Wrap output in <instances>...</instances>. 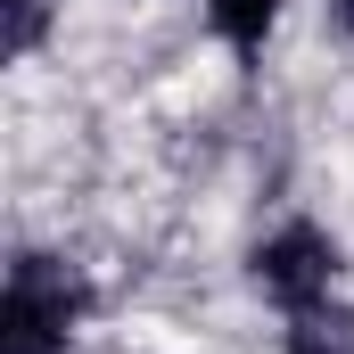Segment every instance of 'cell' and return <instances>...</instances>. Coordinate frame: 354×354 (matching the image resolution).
Masks as SVG:
<instances>
[{
	"mask_svg": "<svg viewBox=\"0 0 354 354\" xmlns=\"http://www.w3.org/2000/svg\"><path fill=\"white\" fill-rule=\"evenodd\" d=\"M75 322H83V280L58 256H17L0 297V354H66Z\"/></svg>",
	"mask_w": 354,
	"mask_h": 354,
	"instance_id": "6da1fadb",
	"label": "cell"
},
{
	"mask_svg": "<svg viewBox=\"0 0 354 354\" xmlns=\"http://www.w3.org/2000/svg\"><path fill=\"white\" fill-rule=\"evenodd\" d=\"M330 280H338V248L313 223H288V231H272L264 248H256V288H264L272 305H288V313L330 305Z\"/></svg>",
	"mask_w": 354,
	"mask_h": 354,
	"instance_id": "7a4b0ae2",
	"label": "cell"
},
{
	"mask_svg": "<svg viewBox=\"0 0 354 354\" xmlns=\"http://www.w3.org/2000/svg\"><path fill=\"white\" fill-rule=\"evenodd\" d=\"M206 17H214V33L239 50V58H256L272 33V17H280V0H206Z\"/></svg>",
	"mask_w": 354,
	"mask_h": 354,
	"instance_id": "3957f363",
	"label": "cell"
},
{
	"mask_svg": "<svg viewBox=\"0 0 354 354\" xmlns=\"http://www.w3.org/2000/svg\"><path fill=\"white\" fill-rule=\"evenodd\" d=\"M288 354H354V313L346 305H313L288 322Z\"/></svg>",
	"mask_w": 354,
	"mask_h": 354,
	"instance_id": "277c9868",
	"label": "cell"
},
{
	"mask_svg": "<svg viewBox=\"0 0 354 354\" xmlns=\"http://www.w3.org/2000/svg\"><path fill=\"white\" fill-rule=\"evenodd\" d=\"M41 41V0H8V58H25Z\"/></svg>",
	"mask_w": 354,
	"mask_h": 354,
	"instance_id": "5b68a950",
	"label": "cell"
},
{
	"mask_svg": "<svg viewBox=\"0 0 354 354\" xmlns=\"http://www.w3.org/2000/svg\"><path fill=\"white\" fill-rule=\"evenodd\" d=\"M338 25H346V33H354V0H338Z\"/></svg>",
	"mask_w": 354,
	"mask_h": 354,
	"instance_id": "8992f818",
	"label": "cell"
}]
</instances>
